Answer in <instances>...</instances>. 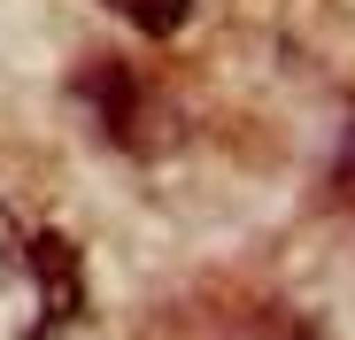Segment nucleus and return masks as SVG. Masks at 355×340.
<instances>
[{"label":"nucleus","instance_id":"f03ea898","mask_svg":"<svg viewBox=\"0 0 355 340\" xmlns=\"http://www.w3.org/2000/svg\"><path fill=\"white\" fill-rule=\"evenodd\" d=\"M78 101L101 117V132H108V139H132L139 85H132V70H124V62H85V70H78Z\"/></svg>","mask_w":355,"mask_h":340},{"label":"nucleus","instance_id":"f257e3e1","mask_svg":"<svg viewBox=\"0 0 355 340\" xmlns=\"http://www.w3.org/2000/svg\"><path fill=\"white\" fill-rule=\"evenodd\" d=\"M16 255H24V271H31V287H39V317H46V332H54V325H70V317L85 309V287H78V255H70L62 240H54V232L24 240Z\"/></svg>","mask_w":355,"mask_h":340},{"label":"nucleus","instance_id":"7ed1b4c3","mask_svg":"<svg viewBox=\"0 0 355 340\" xmlns=\"http://www.w3.org/2000/svg\"><path fill=\"white\" fill-rule=\"evenodd\" d=\"M116 8H124L139 31H155V39H162V31H178V24L193 16V0H116Z\"/></svg>","mask_w":355,"mask_h":340}]
</instances>
